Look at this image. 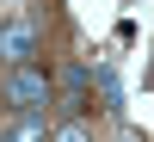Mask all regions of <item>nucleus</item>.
<instances>
[{
    "label": "nucleus",
    "instance_id": "obj_1",
    "mask_svg": "<svg viewBox=\"0 0 154 142\" xmlns=\"http://www.w3.org/2000/svg\"><path fill=\"white\" fill-rule=\"evenodd\" d=\"M6 105L12 111H49V74L37 68V62L6 74Z\"/></svg>",
    "mask_w": 154,
    "mask_h": 142
},
{
    "label": "nucleus",
    "instance_id": "obj_2",
    "mask_svg": "<svg viewBox=\"0 0 154 142\" xmlns=\"http://www.w3.org/2000/svg\"><path fill=\"white\" fill-rule=\"evenodd\" d=\"M0 62H12V68H31L37 62V25L25 19V12H12V19L0 25Z\"/></svg>",
    "mask_w": 154,
    "mask_h": 142
},
{
    "label": "nucleus",
    "instance_id": "obj_3",
    "mask_svg": "<svg viewBox=\"0 0 154 142\" xmlns=\"http://www.w3.org/2000/svg\"><path fill=\"white\" fill-rule=\"evenodd\" d=\"M12 142H49V124H43V111H19V124L6 130Z\"/></svg>",
    "mask_w": 154,
    "mask_h": 142
},
{
    "label": "nucleus",
    "instance_id": "obj_4",
    "mask_svg": "<svg viewBox=\"0 0 154 142\" xmlns=\"http://www.w3.org/2000/svg\"><path fill=\"white\" fill-rule=\"evenodd\" d=\"M49 142H93V130H86L80 118H68V124H56V130H49Z\"/></svg>",
    "mask_w": 154,
    "mask_h": 142
},
{
    "label": "nucleus",
    "instance_id": "obj_5",
    "mask_svg": "<svg viewBox=\"0 0 154 142\" xmlns=\"http://www.w3.org/2000/svg\"><path fill=\"white\" fill-rule=\"evenodd\" d=\"M99 93H105V105H117V74L111 68H99Z\"/></svg>",
    "mask_w": 154,
    "mask_h": 142
}]
</instances>
